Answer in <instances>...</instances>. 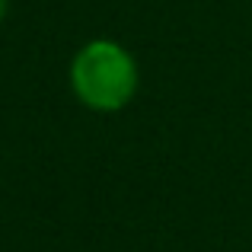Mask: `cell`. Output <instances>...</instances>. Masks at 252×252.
<instances>
[{
	"instance_id": "obj_1",
	"label": "cell",
	"mask_w": 252,
	"mask_h": 252,
	"mask_svg": "<svg viewBox=\"0 0 252 252\" xmlns=\"http://www.w3.org/2000/svg\"><path fill=\"white\" fill-rule=\"evenodd\" d=\"M67 80L80 105H86L90 112L112 115L131 105L137 83H141V70H137L134 55L122 42L93 38L70 58Z\"/></svg>"
},
{
	"instance_id": "obj_2",
	"label": "cell",
	"mask_w": 252,
	"mask_h": 252,
	"mask_svg": "<svg viewBox=\"0 0 252 252\" xmlns=\"http://www.w3.org/2000/svg\"><path fill=\"white\" fill-rule=\"evenodd\" d=\"M6 10H10V0H0V23H3V16H6Z\"/></svg>"
}]
</instances>
